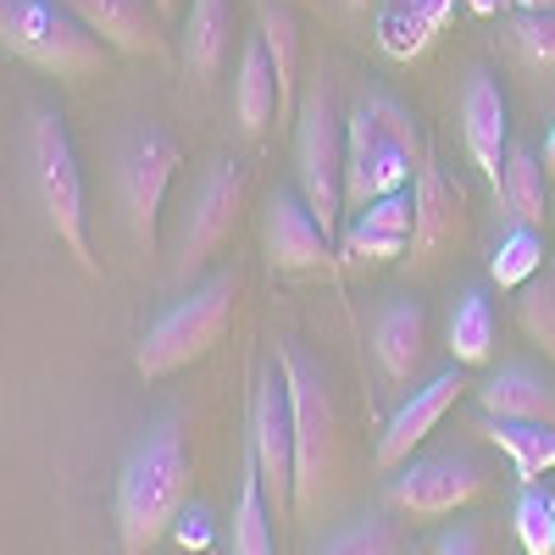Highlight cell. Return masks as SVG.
<instances>
[{
  "instance_id": "1",
  "label": "cell",
  "mask_w": 555,
  "mask_h": 555,
  "mask_svg": "<svg viewBox=\"0 0 555 555\" xmlns=\"http://www.w3.org/2000/svg\"><path fill=\"white\" fill-rule=\"evenodd\" d=\"M190 478H195V455L190 439H183L178 416H162V423L139 439L122 467H117V539L122 555H145L151 544H162L178 517H183V500H190Z\"/></svg>"
},
{
  "instance_id": "2",
  "label": "cell",
  "mask_w": 555,
  "mask_h": 555,
  "mask_svg": "<svg viewBox=\"0 0 555 555\" xmlns=\"http://www.w3.org/2000/svg\"><path fill=\"white\" fill-rule=\"evenodd\" d=\"M240 267H222V272H211L201 289H190L178 306H167L151 328H145V339H139V356H133V366H139V378L145 384H156V378H172V373H183L190 361H201V356H211L217 345H222V334H228V322H234V300H240Z\"/></svg>"
},
{
  "instance_id": "3",
  "label": "cell",
  "mask_w": 555,
  "mask_h": 555,
  "mask_svg": "<svg viewBox=\"0 0 555 555\" xmlns=\"http://www.w3.org/2000/svg\"><path fill=\"white\" fill-rule=\"evenodd\" d=\"M0 44L7 56L73 83L112 67V44L89 34L67 12V0H0Z\"/></svg>"
},
{
  "instance_id": "4",
  "label": "cell",
  "mask_w": 555,
  "mask_h": 555,
  "mask_svg": "<svg viewBox=\"0 0 555 555\" xmlns=\"http://www.w3.org/2000/svg\"><path fill=\"white\" fill-rule=\"evenodd\" d=\"M28 183H34V201L51 222V234L67 245V256L95 278L101 261L89 250V217H83V172H78V156H73V139H67V122L62 112L39 106L28 117Z\"/></svg>"
},
{
  "instance_id": "5",
  "label": "cell",
  "mask_w": 555,
  "mask_h": 555,
  "mask_svg": "<svg viewBox=\"0 0 555 555\" xmlns=\"http://www.w3.org/2000/svg\"><path fill=\"white\" fill-rule=\"evenodd\" d=\"M295 190L334 240L345 211V117L328 73H317L295 106Z\"/></svg>"
},
{
  "instance_id": "6",
  "label": "cell",
  "mask_w": 555,
  "mask_h": 555,
  "mask_svg": "<svg viewBox=\"0 0 555 555\" xmlns=\"http://www.w3.org/2000/svg\"><path fill=\"white\" fill-rule=\"evenodd\" d=\"M278 373L289 384V405H295V512L322 500L339 461V416H334V395H328V373L300 356L289 339H278Z\"/></svg>"
},
{
  "instance_id": "7",
  "label": "cell",
  "mask_w": 555,
  "mask_h": 555,
  "mask_svg": "<svg viewBox=\"0 0 555 555\" xmlns=\"http://www.w3.org/2000/svg\"><path fill=\"white\" fill-rule=\"evenodd\" d=\"M250 455L261 467V494L272 522H289L295 512V405H289V384L261 366L256 389H250Z\"/></svg>"
},
{
  "instance_id": "8",
  "label": "cell",
  "mask_w": 555,
  "mask_h": 555,
  "mask_svg": "<svg viewBox=\"0 0 555 555\" xmlns=\"http://www.w3.org/2000/svg\"><path fill=\"white\" fill-rule=\"evenodd\" d=\"M183 167L178 139H167L162 128H139L122 139L117 151V206L133 245H156V222H162V201H167V183Z\"/></svg>"
},
{
  "instance_id": "9",
  "label": "cell",
  "mask_w": 555,
  "mask_h": 555,
  "mask_svg": "<svg viewBox=\"0 0 555 555\" xmlns=\"http://www.w3.org/2000/svg\"><path fill=\"white\" fill-rule=\"evenodd\" d=\"M416 167L400 145H389L373 106L356 101V112L345 117V211L373 206L378 195H400L405 183L416 178Z\"/></svg>"
},
{
  "instance_id": "10",
  "label": "cell",
  "mask_w": 555,
  "mask_h": 555,
  "mask_svg": "<svg viewBox=\"0 0 555 555\" xmlns=\"http://www.w3.org/2000/svg\"><path fill=\"white\" fill-rule=\"evenodd\" d=\"M245 190H250V178L240 162H217L206 178H201V190L190 201V217H183V234H178V272H195L206 267L228 240H234V228H240V211H245Z\"/></svg>"
},
{
  "instance_id": "11",
  "label": "cell",
  "mask_w": 555,
  "mask_h": 555,
  "mask_svg": "<svg viewBox=\"0 0 555 555\" xmlns=\"http://www.w3.org/2000/svg\"><path fill=\"white\" fill-rule=\"evenodd\" d=\"M483 494V467L467 455H423L389 478L384 500L405 517H455Z\"/></svg>"
},
{
  "instance_id": "12",
  "label": "cell",
  "mask_w": 555,
  "mask_h": 555,
  "mask_svg": "<svg viewBox=\"0 0 555 555\" xmlns=\"http://www.w3.org/2000/svg\"><path fill=\"white\" fill-rule=\"evenodd\" d=\"M261 256L272 272H317L328 267L334 256V240L306 206L300 190H278L267 195V211H261Z\"/></svg>"
},
{
  "instance_id": "13",
  "label": "cell",
  "mask_w": 555,
  "mask_h": 555,
  "mask_svg": "<svg viewBox=\"0 0 555 555\" xmlns=\"http://www.w3.org/2000/svg\"><path fill=\"white\" fill-rule=\"evenodd\" d=\"M461 145H467L473 167L489 178V190H500L505 172V151H512V122H505V89L489 67H473L467 83H461Z\"/></svg>"
},
{
  "instance_id": "14",
  "label": "cell",
  "mask_w": 555,
  "mask_h": 555,
  "mask_svg": "<svg viewBox=\"0 0 555 555\" xmlns=\"http://www.w3.org/2000/svg\"><path fill=\"white\" fill-rule=\"evenodd\" d=\"M461 389H467L461 366H450V373H439V378H434V384H423V389H411V400L389 416V428H384V439H378V467H384V473L405 467L411 450L423 444V439L434 434L439 416L461 400Z\"/></svg>"
},
{
  "instance_id": "15",
  "label": "cell",
  "mask_w": 555,
  "mask_h": 555,
  "mask_svg": "<svg viewBox=\"0 0 555 555\" xmlns=\"http://www.w3.org/2000/svg\"><path fill=\"white\" fill-rule=\"evenodd\" d=\"M67 12L101 34L117 56H162V12L156 0H67Z\"/></svg>"
},
{
  "instance_id": "16",
  "label": "cell",
  "mask_w": 555,
  "mask_h": 555,
  "mask_svg": "<svg viewBox=\"0 0 555 555\" xmlns=\"http://www.w3.org/2000/svg\"><path fill=\"white\" fill-rule=\"evenodd\" d=\"M411 206H416V228H411V261H434L455 234L467 211H461V190L434 167L423 162L416 167V183H411Z\"/></svg>"
},
{
  "instance_id": "17",
  "label": "cell",
  "mask_w": 555,
  "mask_h": 555,
  "mask_svg": "<svg viewBox=\"0 0 555 555\" xmlns=\"http://www.w3.org/2000/svg\"><path fill=\"white\" fill-rule=\"evenodd\" d=\"M234 51V0H195L178 34V62L201 89L222 78V62Z\"/></svg>"
},
{
  "instance_id": "18",
  "label": "cell",
  "mask_w": 555,
  "mask_h": 555,
  "mask_svg": "<svg viewBox=\"0 0 555 555\" xmlns=\"http://www.w3.org/2000/svg\"><path fill=\"white\" fill-rule=\"evenodd\" d=\"M373 356L384 366V378H395V384L416 378V366H423V356H428V311H423V300H389L373 317Z\"/></svg>"
},
{
  "instance_id": "19",
  "label": "cell",
  "mask_w": 555,
  "mask_h": 555,
  "mask_svg": "<svg viewBox=\"0 0 555 555\" xmlns=\"http://www.w3.org/2000/svg\"><path fill=\"white\" fill-rule=\"evenodd\" d=\"M483 416H512V423H550L555 428V378H544L539 366H500L489 384L473 389Z\"/></svg>"
},
{
  "instance_id": "20",
  "label": "cell",
  "mask_w": 555,
  "mask_h": 555,
  "mask_svg": "<svg viewBox=\"0 0 555 555\" xmlns=\"http://www.w3.org/2000/svg\"><path fill=\"white\" fill-rule=\"evenodd\" d=\"M505 222H528V228H544L550 211V167L528 151V145H512L505 151V172H500V190H494Z\"/></svg>"
},
{
  "instance_id": "21",
  "label": "cell",
  "mask_w": 555,
  "mask_h": 555,
  "mask_svg": "<svg viewBox=\"0 0 555 555\" xmlns=\"http://www.w3.org/2000/svg\"><path fill=\"white\" fill-rule=\"evenodd\" d=\"M278 112V73H272V56L261 34L240 44V67H234V117L245 133H261Z\"/></svg>"
},
{
  "instance_id": "22",
  "label": "cell",
  "mask_w": 555,
  "mask_h": 555,
  "mask_svg": "<svg viewBox=\"0 0 555 555\" xmlns=\"http://www.w3.org/2000/svg\"><path fill=\"white\" fill-rule=\"evenodd\" d=\"M478 434L512 455V467H517L522 483H539L544 473H555V428H550V423H512V416H483Z\"/></svg>"
},
{
  "instance_id": "23",
  "label": "cell",
  "mask_w": 555,
  "mask_h": 555,
  "mask_svg": "<svg viewBox=\"0 0 555 555\" xmlns=\"http://www.w3.org/2000/svg\"><path fill=\"white\" fill-rule=\"evenodd\" d=\"M256 34L278 73V112H295V73H300V23L284 0H256Z\"/></svg>"
},
{
  "instance_id": "24",
  "label": "cell",
  "mask_w": 555,
  "mask_h": 555,
  "mask_svg": "<svg viewBox=\"0 0 555 555\" xmlns=\"http://www.w3.org/2000/svg\"><path fill=\"white\" fill-rule=\"evenodd\" d=\"M228 555H278L272 550V512L261 494V467L245 444V473H240V494H234V522H228Z\"/></svg>"
},
{
  "instance_id": "25",
  "label": "cell",
  "mask_w": 555,
  "mask_h": 555,
  "mask_svg": "<svg viewBox=\"0 0 555 555\" xmlns=\"http://www.w3.org/2000/svg\"><path fill=\"white\" fill-rule=\"evenodd\" d=\"M439 34H444V28L428 17L423 0H389L384 17H378V44H384L395 62H416Z\"/></svg>"
},
{
  "instance_id": "26",
  "label": "cell",
  "mask_w": 555,
  "mask_h": 555,
  "mask_svg": "<svg viewBox=\"0 0 555 555\" xmlns=\"http://www.w3.org/2000/svg\"><path fill=\"white\" fill-rule=\"evenodd\" d=\"M450 356L455 366H483L494 356V311L483 300V289H467L450 311Z\"/></svg>"
},
{
  "instance_id": "27",
  "label": "cell",
  "mask_w": 555,
  "mask_h": 555,
  "mask_svg": "<svg viewBox=\"0 0 555 555\" xmlns=\"http://www.w3.org/2000/svg\"><path fill=\"white\" fill-rule=\"evenodd\" d=\"M539 272H544V228L512 222L505 240L494 245V256H489V278L500 289H522L528 278H539Z\"/></svg>"
},
{
  "instance_id": "28",
  "label": "cell",
  "mask_w": 555,
  "mask_h": 555,
  "mask_svg": "<svg viewBox=\"0 0 555 555\" xmlns=\"http://www.w3.org/2000/svg\"><path fill=\"white\" fill-rule=\"evenodd\" d=\"M405 550L411 544H405L400 522H389L384 512H366V517L345 522L334 539H322L317 555H405Z\"/></svg>"
},
{
  "instance_id": "29",
  "label": "cell",
  "mask_w": 555,
  "mask_h": 555,
  "mask_svg": "<svg viewBox=\"0 0 555 555\" xmlns=\"http://www.w3.org/2000/svg\"><path fill=\"white\" fill-rule=\"evenodd\" d=\"M517 322L544 356H555V272H539L517 289Z\"/></svg>"
},
{
  "instance_id": "30",
  "label": "cell",
  "mask_w": 555,
  "mask_h": 555,
  "mask_svg": "<svg viewBox=\"0 0 555 555\" xmlns=\"http://www.w3.org/2000/svg\"><path fill=\"white\" fill-rule=\"evenodd\" d=\"M517 539L528 555H555V494L539 483H522L517 494Z\"/></svg>"
},
{
  "instance_id": "31",
  "label": "cell",
  "mask_w": 555,
  "mask_h": 555,
  "mask_svg": "<svg viewBox=\"0 0 555 555\" xmlns=\"http://www.w3.org/2000/svg\"><path fill=\"white\" fill-rule=\"evenodd\" d=\"M505 44H512L533 73H555V12H517L505 23Z\"/></svg>"
},
{
  "instance_id": "32",
  "label": "cell",
  "mask_w": 555,
  "mask_h": 555,
  "mask_svg": "<svg viewBox=\"0 0 555 555\" xmlns=\"http://www.w3.org/2000/svg\"><path fill=\"white\" fill-rule=\"evenodd\" d=\"M361 101L373 106V117H378V128H384L389 145H400L411 162H428V139H423V128H416V117H411L395 95H378V89H373V95H361Z\"/></svg>"
},
{
  "instance_id": "33",
  "label": "cell",
  "mask_w": 555,
  "mask_h": 555,
  "mask_svg": "<svg viewBox=\"0 0 555 555\" xmlns=\"http://www.w3.org/2000/svg\"><path fill=\"white\" fill-rule=\"evenodd\" d=\"M356 228H366V234H389V240H411V228H416V206L411 195H378L373 206H361L356 211Z\"/></svg>"
},
{
  "instance_id": "34",
  "label": "cell",
  "mask_w": 555,
  "mask_h": 555,
  "mask_svg": "<svg viewBox=\"0 0 555 555\" xmlns=\"http://www.w3.org/2000/svg\"><path fill=\"white\" fill-rule=\"evenodd\" d=\"M411 250V240H389V234H366V228H345V240H339V256L350 261V267H366V261H395V256H405Z\"/></svg>"
},
{
  "instance_id": "35",
  "label": "cell",
  "mask_w": 555,
  "mask_h": 555,
  "mask_svg": "<svg viewBox=\"0 0 555 555\" xmlns=\"http://www.w3.org/2000/svg\"><path fill=\"white\" fill-rule=\"evenodd\" d=\"M428 555H483V533L478 528H450L428 544Z\"/></svg>"
},
{
  "instance_id": "36",
  "label": "cell",
  "mask_w": 555,
  "mask_h": 555,
  "mask_svg": "<svg viewBox=\"0 0 555 555\" xmlns=\"http://www.w3.org/2000/svg\"><path fill=\"white\" fill-rule=\"evenodd\" d=\"M178 539H183V544H206V517H201V512L178 517Z\"/></svg>"
},
{
  "instance_id": "37",
  "label": "cell",
  "mask_w": 555,
  "mask_h": 555,
  "mask_svg": "<svg viewBox=\"0 0 555 555\" xmlns=\"http://www.w3.org/2000/svg\"><path fill=\"white\" fill-rule=\"evenodd\" d=\"M423 7H428V17H434V23L444 28V23L455 17V7H461V0H423Z\"/></svg>"
},
{
  "instance_id": "38",
  "label": "cell",
  "mask_w": 555,
  "mask_h": 555,
  "mask_svg": "<svg viewBox=\"0 0 555 555\" xmlns=\"http://www.w3.org/2000/svg\"><path fill=\"white\" fill-rule=\"evenodd\" d=\"M517 12H555V0H512Z\"/></svg>"
},
{
  "instance_id": "39",
  "label": "cell",
  "mask_w": 555,
  "mask_h": 555,
  "mask_svg": "<svg viewBox=\"0 0 555 555\" xmlns=\"http://www.w3.org/2000/svg\"><path fill=\"white\" fill-rule=\"evenodd\" d=\"M544 167H550V178H555V122H550V139H544Z\"/></svg>"
},
{
  "instance_id": "40",
  "label": "cell",
  "mask_w": 555,
  "mask_h": 555,
  "mask_svg": "<svg viewBox=\"0 0 555 555\" xmlns=\"http://www.w3.org/2000/svg\"><path fill=\"white\" fill-rule=\"evenodd\" d=\"M178 7H183V0H156V12H162V17H178Z\"/></svg>"
},
{
  "instance_id": "41",
  "label": "cell",
  "mask_w": 555,
  "mask_h": 555,
  "mask_svg": "<svg viewBox=\"0 0 555 555\" xmlns=\"http://www.w3.org/2000/svg\"><path fill=\"white\" fill-rule=\"evenodd\" d=\"M339 7H350V12H366V7H378V0H339Z\"/></svg>"
},
{
  "instance_id": "42",
  "label": "cell",
  "mask_w": 555,
  "mask_h": 555,
  "mask_svg": "<svg viewBox=\"0 0 555 555\" xmlns=\"http://www.w3.org/2000/svg\"><path fill=\"white\" fill-rule=\"evenodd\" d=\"M405 555H423V550H405Z\"/></svg>"
}]
</instances>
